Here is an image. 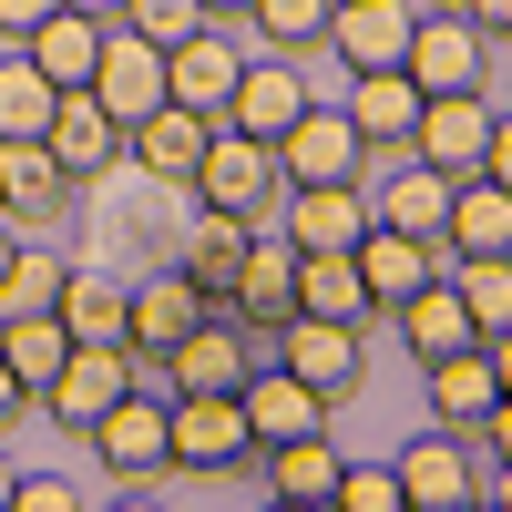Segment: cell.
Returning <instances> with one entry per match:
<instances>
[{"instance_id":"6da1fadb","label":"cell","mask_w":512,"mask_h":512,"mask_svg":"<svg viewBox=\"0 0 512 512\" xmlns=\"http://www.w3.org/2000/svg\"><path fill=\"white\" fill-rule=\"evenodd\" d=\"M185 195L216 205V216H267V205L287 195V185H277V144H256V134H236V123H216L205 154H195V175H185Z\"/></svg>"},{"instance_id":"7a4b0ae2","label":"cell","mask_w":512,"mask_h":512,"mask_svg":"<svg viewBox=\"0 0 512 512\" xmlns=\"http://www.w3.org/2000/svg\"><path fill=\"white\" fill-rule=\"evenodd\" d=\"M369 175V144L338 103H297V123L277 134V185H359Z\"/></svg>"},{"instance_id":"3957f363","label":"cell","mask_w":512,"mask_h":512,"mask_svg":"<svg viewBox=\"0 0 512 512\" xmlns=\"http://www.w3.org/2000/svg\"><path fill=\"white\" fill-rule=\"evenodd\" d=\"M226 318H236L246 338H277V328L297 318V246H287V226L256 216L246 267H236V287H226Z\"/></svg>"},{"instance_id":"277c9868","label":"cell","mask_w":512,"mask_h":512,"mask_svg":"<svg viewBox=\"0 0 512 512\" xmlns=\"http://www.w3.org/2000/svg\"><path fill=\"white\" fill-rule=\"evenodd\" d=\"M134 379H144V359H134V349H82V338H72V359L31 390V410H52L62 431H93V420H103L123 390H134Z\"/></svg>"},{"instance_id":"5b68a950","label":"cell","mask_w":512,"mask_h":512,"mask_svg":"<svg viewBox=\"0 0 512 512\" xmlns=\"http://www.w3.org/2000/svg\"><path fill=\"white\" fill-rule=\"evenodd\" d=\"M400 72L420 82V93H482V72H492V41L461 21V11H420L410 21V52Z\"/></svg>"},{"instance_id":"8992f818","label":"cell","mask_w":512,"mask_h":512,"mask_svg":"<svg viewBox=\"0 0 512 512\" xmlns=\"http://www.w3.org/2000/svg\"><path fill=\"white\" fill-rule=\"evenodd\" d=\"M82 441H93V461L113 472V492L134 482V472H154V461H175V431H164V390H144V379H134V390H123V400L93 420V431H82Z\"/></svg>"},{"instance_id":"52a82bcc","label":"cell","mask_w":512,"mask_h":512,"mask_svg":"<svg viewBox=\"0 0 512 512\" xmlns=\"http://www.w3.org/2000/svg\"><path fill=\"white\" fill-rule=\"evenodd\" d=\"M390 472H400V512H472V502H482L472 441L441 431V420H431V441H410V451L390 461Z\"/></svg>"},{"instance_id":"ba28073f","label":"cell","mask_w":512,"mask_h":512,"mask_svg":"<svg viewBox=\"0 0 512 512\" xmlns=\"http://www.w3.org/2000/svg\"><path fill=\"white\" fill-rule=\"evenodd\" d=\"M205 308H216V297H205V287H195L185 267H154L144 287H123V349H134V359L154 369V359L175 349V338H185V328H195Z\"/></svg>"},{"instance_id":"9c48e42d","label":"cell","mask_w":512,"mask_h":512,"mask_svg":"<svg viewBox=\"0 0 512 512\" xmlns=\"http://www.w3.org/2000/svg\"><path fill=\"white\" fill-rule=\"evenodd\" d=\"M236 72H246V52L226 41V21H205V31H185L175 52H164V103H185V113H205V123H226Z\"/></svg>"},{"instance_id":"30bf717a","label":"cell","mask_w":512,"mask_h":512,"mask_svg":"<svg viewBox=\"0 0 512 512\" xmlns=\"http://www.w3.org/2000/svg\"><path fill=\"white\" fill-rule=\"evenodd\" d=\"M492 103L482 93H420V123H410V154L420 164H441V175L461 185V175H482V144H492Z\"/></svg>"},{"instance_id":"8fae6325","label":"cell","mask_w":512,"mask_h":512,"mask_svg":"<svg viewBox=\"0 0 512 512\" xmlns=\"http://www.w3.org/2000/svg\"><path fill=\"white\" fill-rule=\"evenodd\" d=\"M164 431H175V461H195V472H236V461L256 451L236 390H175L164 400Z\"/></svg>"},{"instance_id":"7c38bea8","label":"cell","mask_w":512,"mask_h":512,"mask_svg":"<svg viewBox=\"0 0 512 512\" xmlns=\"http://www.w3.org/2000/svg\"><path fill=\"white\" fill-rule=\"evenodd\" d=\"M277 359L308 379L328 410L349 400V390H359V369H369V349H359V328H349V318H287V328H277Z\"/></svg>"},{"instance_id":"4fadbf2b","label":"cell","mask_w":512,"mask_h":512,"mask_svg":"<svg viewBox=\"0 0 512 512\" xmlns=\"http://www.w3.org/2000/svg\"><path fill=\"white\" fill-rule=\"evenodd\" d=\"M256 359H246V328L226 318V308H205L185 338H175V349H164L154 359V379H164V400H175V390H236V379H246Z\"/></svg>"},{"instance_id":"5bb4252c","label":"cell","mask_w":512,"mask_h":512,"mask_svg":"<svg viewBox=\"0 0 512 512\" xmlns=\"http://www.w3.org/2000/svg\"><path fill=\"white\" fill-rule=\"evenodd\" d=\"M82 93H93V103L123 123V134H134V123L164 103V52H154L144 31H123V21H113V31H103V62H93V82H82Z\"/></svg>"},{"instance_id":"9a60e30c","label":"cell","mask_w":512,"mask_h":512,"mask_svg":"<svg viewBox=\"0 0 512 512\" xmlns=\"http://www.w3.org/2000/svg\"><path fill=\"white\" fill-rule=\"evenodd\" d=\"M41 144H52V164H62L72 185L123 175V123H113L93 93H62V103H52V123H41Z\"/></svg>"},{"instance_id":"2e32d148","label":"cell","mask_w":512,"mask_h":512,"mask_svg":"<svg viewBox=\"0 0 512 512\" xmlns=\"http://www.w3.org/2000/svg\"><path fill=\"white\" fill-rule=\"evenodd\" d=\"M359 123V144H369V164H400L410 154V123H420V82L390 62V72H349V103H338Z\"/></svg>"},{"instance_id":"e0dca14e","label":"cell","mask_w":512,"mask_h":512,"mask_svg":"<svg viewBox=\"0 0 512 512\" xmlns=\"http://www.w3.org/2000/svg\"><path fill=\"white\" fill-rule=\"evenodd\" d=\"M236 410H246V441H256V451H277V441H297V431H318V420H328V400H318L287 359H277V369H246V379H236Z\"/></svg>"},{"instance_id":"ac0fdd59","label":"cell","mask_w":512,"mask_h":512,"mask_svg":"<svg viewBox=\"0 0 512 512\" xmlns=\"http://www.w3.org/2000/svg\"><path fill=\"white\" fill-rule=\"evenodd\" d=\"M72 205V175L52 164V144L41 134H0V216L11 226H52Z\"/></svg>"},{"instance_id":"d6986e66","label":"cell","mask_w":512,"mask_h":512,"mask_svg":"<svg viewBox=\"0 0 512 512\" xmlns=\"http://www.w3.org/2000/svg\"><path fill=\"white\" fill-rule=\"evenodd\" d=\"M349 256H359V287H369V308H379V318H390L410 287H431V277H441V246H431V236H400V226H379V216H369V236H359Z\"/></svg>"},{"instance_id":"ffe728a7","label":"cell","mask_w":512,"mask_h":512,"mask_svg":"<svg viewBox=\"0 0 512 512\" xmlns=\"http://www.w3.org/2000/svg\"><path fill=\"white\" fill-rule=\"evenodd\" d=\"M420 379H431V420L461 431V441H472L482 420H492V400H502V369H492L482 338H472V349H451V359H420Z\"/></svg>"},{"instance_id":"44dd1931","label":"cell","mask_w":512,"mask_h":512,"mask_svg":"<svg viewBox=\"0 0 512 512\" xmlns=\"http://www.w3.org/2000/svg\"><path fill=\"white\" fill-rule=\"evenodd\" d=\"M369 236V195L359 185H287V246L297 256H349Z\"/></svg>"},{"instance_id":"7402d4cb","label":"cell","mask_w":512,"mask_h":512,"mask_svg":"<svg viewBox=\"0 0 512 512\" xmlns=\"http://www.w3.org/2000/svg\"><path fill=\"white\" fill-rule=\"evenodd\" d=\"M410 0H338L328 11V52L349 62V72H390L400 52H410Z\"/></svg>"},{"instance_id":"603a6c76","label":"cell","mask_w":512,"mask_h":512,"mask_svg":"<svg viewBox=\"0 0 512 512\" xmlns=\"http://www.w3.org/2000/svg\"><path fill=\"white\" fill-rule=\"evenodd\" d=\"M205 134L216 123L205 113H185V103H154L134 134H123V164H144V185H185L195 175V154H205Z\"/></svg>"},{"instance_id":"cb8c5ba5","label":"cell","mask_w":512,"mask_h":512,"mask_svg":"<svg viewBox=\"0 0 512 512\" xmlns=\"http://www.w3.org/2000/svg\"><path fill=\"white\" fill-rule=\"evenodd\" d=\"M390 328H400V349L410 359H451V349H472V308H461V287H451V267L431 277V287H410L400 308H390Z\"/></svg>"},{"instance_id":"d4e9b609","label":"cell","mask_w":512,"mask_h":512,"mask_svg":"<svg viewBox=\"0 0 512 512\" xmlns=\"http://www.w3.org/2000/svg\"><path fill=\"white\" fill-rule=\"evenodd\" d=\"M297 103H308V72H297V52H277V62H246V72H236L226 123H236V134H256V144H277L287 123H297Z\"/></svg>"},{"instance_id":"484cf974","label":"cell","mask_w":512,"mask_h":512,"mask_svg":"<svg viewBox=\"0 0 512 512\" xmlns=\"http://www.w3.org/2000/svg\"><path fill=\"white\" fill-rule=\"evenodd\" d=\"M451 256H512V195L492 175H461L451 185V216H441V267Z\"/></svg>"},{"instance_id":"4316f807","label":"cell","mask_w":512,"mask_h":512,"mask_svg":"<svg viewBox=\"0 0 512 512\" xmlns=\"http://www.w3.org/2000/svg\"><path fill=\"white\" fill-rule=\"evenodd\" d=\"M103 31H113V21H93V11H52V21L21 31V52L41 62V82H52V93H82V82H93V62H103Z\"/></svg>"},{"instance_id":"83f0119b","label":"cell","mask_w":512,"mask_h":512,"mask_svg":"<svg viewBox=\"0 0 512 512\" xmlns=\"http://www.w3.org/2000/svg\"><path fill=\"white\" fill-rule=\"evenodd\" d=\"M369 216H379V226H400V236H431V246H441L451 175H441V164H420V154H400V164H390V185L369 195Z\"/></svg>"},{"instance_id":"f1b7e54d","label":"cell","mask_w":512,"mask_h":512,"mask_svg":"<svg viewBox=\"0 0 512 512\" xmlns=\"http://www.w3.org/2000/svg\"><path fill=\"white\" fill-rule=\"evenodd\" d=\"M246 236H256V216H216V205H195V226H185V256L175 267L226 308V287H236V267H246Z\"/></svg>"},{"instance_id":"f546056e","label":"cell","mask_w":512,"mask_h":512,"mask_svg":"<svg viewBox=\"0 0 512 512\" xmlns=\"http://www.w3.org/2000/svg\"><path fill=\"white\" fill-rule=\"evenodd\" d=\"M62 328L82 338V349H123V287L103 277V267H62Z\"/></svg>"},{"instance_id":"4dcf8cb0","label":"cell","mask_w":512,"mask_h":512,"mask_svg":"<svg viewBox=\"0 0 512 512\" xmlns=\"http://www.w3.org/2000/svg\"><path fill=\"white\" fill-rule=\"evenodd\" d=\"M338 461H349V451H338V441H328V420H318V431H297V441L267 451V492H277V502H328Z\"/></svg>"},{"instance_id":"1f68e13d","label":"cell","mask_w":512,"mask_h":512,"mask_svg":"<svg viewBox=\"0 0 512 512\" xmlns=\"http://www.w3.org/2000/svg\"><path fill=\"white\" fill-rule=\"evenodd\" d=\"M297 318H349L369 328V287H359V256H297Z\"/></svg>"},{"instance_id":"d6a6232c","label":"cell","mask_w":512,"mask_h":512,"mask_svg":"<svg viewBox=\"0 0 512 512\" xmlns=\"http://www.w3.org/2000/svg\"><path fill=\"white\" fill-rule=\"evenodd\" d=\"M0 359H11V379L21 390H41L62 359H72V328H62V308H31V318H0Z\"/></svg>"},{"instance_id":"836d02e7","label":"cell","mask_w":512,"mask_h":512,"mask_svg":"<svg viewBox=\"0 0 512 512\" xmlns=\"http://www.w3.org/2000/svg\"><path fill=\"white\" fill-rule=\"evenodd\" d=\"M451 287H461V308H472L482 338L512 328V256H451Z\"/></svg>"},{"instance_id":"e575fe53","label":"cell","mask_w":512,"mask_h":512,"mask_svg":"<svg viewBox=\"0 0 512 512\" xmlns=\"http://www.w3.org/2000/svg\"><path fill=\"white\" fill-rule=\"evenodd\" d=\"M52 82H41V62L21 52V41H11V52H0V134H41V123H52Z\"/></svg>"},{"instance_id":"d590c367","label":"cell","mask_w":512,"mask_h":512,"mask_svg":"<svg viewBox=\"0 0 512 512\" xmlns=\"http://www.w3.org/2000/svg\"><path fill=\"white\" fill-rule=\"evenodd\" d=\"M338 0H246V21L267 31V52H318Z\"/></svg>"},{"instance_id":"8d00e7d4","label":"cell","mask_w":512,"mask_h":512,"mask_svg":"<svg viewBox=\"0 0 512 512\" xmlns=\"http://www.w3.org/2000/svg\"><path fill=\"white\" fill-rule=\"evenodd\" d=\"M52 297H62V256L52 246H21L11 277H0V318H31V308H52Z\"/></svg>"},{"instance_id":"74e56055","label":"cell","mask_w":512,"mask_h":512,"mask_svg":"<svg viewBox=\"0 0 512 512\" xmlns=\"http://www.w3.org/2000/svg\"><path fill=\"white\" fill-rule=\"evenodd\" d=\"M328 502L338 512H400V472H390V461H338Z\"/></svg>"},{"instance_id":"f35d334b","label":"cell","mask_w":512,"mask_h":512,"mask_svg":"<svg viewBox=\"0 0 512 512\" xmlns=\"http://www.w3.org/2000/svg\"><path fill=\"white\" fill-rule=\"evenodd\" d=\"M123 31H144L154 52H175L185 31H205V0H123Z\"/></svg>"},{"instance_id":"ab89813d","label":"cell","mask_w":512,"mask_h":512,"mask_svg":"<svg viewBox=\"0 0 512 512\" xmlns=\"http://www.w3.org/2000/svg\"><path fill=\"white\" fill-rule=\"evenodd\" d=\"M11 512H82V482H62V472H21Z\"/></svg>"},{"instance_id":"60d3db41","label":"cell","mask_w":512,"mask_h":512,"mask_svg":"<svg viewBox=\"0 0 512 512\" xmlns=\"http://www.w3.org/2000/svg\"><path fill=\"white\" fill-rule=\"evenodd\" d=\"M461 21H472L482 41H512V0H461Z\"/></svg>"},{"instance_id":"b9f144b4","label":"cell","mask_w":512,"mask_h":512,"mask_svg":"<svg viewBox=\"0 0 512 512\" xmlns=\"http://www.w3.org/2000/svg\"><path fill=\"white\" fill-rule=\"evenodd\" d=\"M482 175H492V185H502V195H512V113H502V123H492V144H482Z\"/></svg>"},{"instance_id":"7bdbcfd3","label":"cell","mask_w":512,"mask_h":512,"mask_svg":"<svg viewBox=\"0 0 512 512\" xmlns=\"http://www.w3.org/2000/svg\"><path fill=\"white\" fill-rule=\"evenodd\" d=\"M52 11H62V0H0V41H21L31 21H52Z\"/></svg>"},{"instance_id":"ee69618b","label":"cell","mask_w":512,"mask_h":512,"mask_svg":"<svg viewBox=\"0 0 512 512\" xmlns=\"http://www.w3.org/2000/svg\"><path fill=\"white\" fill-rule=\"evenodd\" d=\"M482 502H492V512H512V451H492V472H482Z\"/></svg>"},{"instance_id":"f6af8a7d","label":"cell","mask_w":512,"mask_h":512,"mask_svg":"<svg viewBox=\"0 0 512 512\" xmlns=\"http://www.w3.org/2000/svg\"><path fill=\"white\" fill-rule=\"evenodd\" d=\"M21 410H31V390H21V379H11V359H0V431H11Z\"/></svg>"},{"instance_id":"bcb514c9","label":"cell","mask_w":512,"mask_h":512,"mask_svg":"<svg viewBox=\"0 0 512 512\" xmlns=\"http://www.w3.org/2000/svg\"><path fill=\"white\" fill-rule=\"evenodd\" d=\"M482 441H492V451H512V390L492 400V420H482Z\"/></svg>"},{"instance_id":"7dc6e473","label":"cell","mask_w":512,"mask_h":512,"mask_svg":"<svg viewBox=\"0 0 512 512\" xmlns=\"http://www.w3.org/2000/svg\"><path fill=\"white\" fill-rule=\"evenodd\" d=\"M482 349H492V369H502V390H512V328H502V338H482Z\"/></svg>"},{"instance_id":"c3c4849f","label":"cell","mask_w":512,"mask_h":512,"mask_svg":"<svg viewBox=\"0 0 512 512\" xmlns=\"http://www.w3.org/2000/svg\"><path fill=\"white\" fill-rule=\"evenodd\" d=\"M11 256H21V226H11V216H0V277H11Z\"/></svg>"},{"instance_id":"681fc988","label":"cell","mask_w":512,"mask_h":512,"mask_svg":"<svg viewBox=\"0 0 512 512\" xmlns=\"http://www.w3.org/2000/svg\"><path fill=\"white\" fill-rule=\"evenodd\" d=\"M62 11H93V21H123V0H62Z\"/></svg>"},{"instance_id":"f907efd6","label":"cell","mask_w":512,"mask_h":512,"mask_svg":"<svg viewBox=\"0 0 512 512\" xmlns=\"http://www.w3.org/2000/svg\"><path fill=\"white\" fill-rule=\"evenodd\" d=\"M11 492H21V472H11V461H0V512H11Z\"/></svg>"},{"instance_id":"816d5d0a","label":"cell","mask_w":512,"mask_h":512,"mask_svg":"<svg viewBox=\"0 0 512 512\" xmlns=\"http://www.w3.org/2000/svg\"><path fill=\"white\" fill-rule=\"evenodd\" d=\"M236 11H246V0H205V21H236Z\"/></svg>"},{"instance_id":"f5cc1de1","label":"cell","mask_w":512,"mask_h":512,"mask_svg":"<svg viewBox=\"0 0 512 512\" xmlns=\"http://www.w3.org/2000/svg\"><path fill=\"white\" fill-rule=\"evenodd\" d=\"M410 11H461V0H410Z\"/></svg>"},{"instance_id":"db71d44e","label":"cell","mask_w":512,"mask_h":512,"mask_svg":"<svg viewBox=\"0 0 512 512\" xmlns=\"http://www.w3.org/2000/svg\"><path fill=\"white\" fill-rule=\"evenodd\" d=\"M502 113H512V103H502Z\"/></svg>"}]
</instances>
